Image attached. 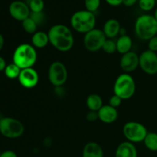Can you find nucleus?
Listing matches in <instances>:
<instances>
[{"mask_svg":"<svg viewBox=\"0 0 157 157\" xmlns=\"http://www.w3.org/2000/svg\"><path fill=\"white\" fill-rule=\"evenodd\" d=\"M156 35H157V30H156Z\"/></svg>","mask_w":157,"mask_h":157,"instance_id":"nucleus-38","label":"nucleus"},{"mask_svg":"<svg viewBox=\"0 0 157 157\" xmlns=\"http://www.w3.org/2000/svg\"><path fill=\"white\" fill-rule=\"evenodd\" d=\"M139 58L136 52L130 51L122 55L120 60V67L127 74L134 71L139 67Z\"/></svg>","mask_w":157,"mask_h":157,"instance_id":"nucleus-13","label":"nucleus"},{"mask_svg":"<svg viewBox=\"0 0 157 157\" xmlns=\"http://www.w3.org/2000/svg\"><path fill=\"white\" fill-rule=\"evenodd\" d=\"M82 157H104V150L98 143L89 142L84 147Z\"/></svg>","mask_w":157,"mask_h":157,"instance_id":"nucleus-17","label":"nucleus"},{"mask_svg":"<svg viewBox=\"0 0 157 157\" xmlns=\"http://www.w3.org/2000/svg\"><path fill=\"white\" fill-rule=\"evenodd\" d=\"M107 37L103 30L99 29H94L84 35L83 42L84 48L90 52H95L102 49Z\"/></svg>","mask_w":157,"mask_h":157,"instance_id":"nucleus-9","label":"nucleus"},{"mask_svg":"<svg viewBox=\"0 0 157 157\" xmlns=\"http://www.w3.org/2000/svg\"><path fill=\"white\" fill-rule=\"evenodd\" d=\"M153 16L155 17V18H156V20L157 21V7L156 9V10H155V12H154V15Z\"/></svg>","mask_w":157,"mask_h":157,"instance_id":"nucleus-37","label":"nucleus"},{"mask_svg":"<svg viewBox=\"0 0 157 157\" xmlns=\"http://www.w3.org/2000/svg\"><path fill=\"white\" fill-rule=\"evenodd\" d=\"M116 46L117 52L121 55H124L131 51L133 46L132 38L128 35H121L116 41Z\"/></svg>","mask_w":157,"mask_h":157,"instance_id":"nucleus-18","label":"nucleus"},{"mask_svg":"<svg viewBox=\"0 0 157 157\" xmlns=\"http://www.w3.org/2000/svg\"><path fill=\"white\" fill-rule=\"evenodd\" d=\"M121 26L119 21L115 18H110L104 23L103 27V32L107 38L113 39L117 36L121 32Z\"/></svg>","mask_w":157,"mask_h":157,"instance_id":"nucleus-16","label":"nucleus"},{"mask_svg":"<svg viewBox=\"0 0 157 157\" xmlns=\"http://www.w3.org/2000/svg\"><path fill=\"white\" fill-rule=\"evenodd\" d=\"M9 12L14 19L20 21L29 18L31 14V10L27 3L20 0H15L10 3Z\"/></svg>","mask_w":157,"mask_h":157,"instance_id":"nucleus-11","label":"nucleus"},{"mask_svg":"<svg viewBox=\"0 0 157 157\" xmlns=\"http://www.w3.org/2000/svg\"><path fill=\"white\" fill-rule=\"evenodd\" d=\"M122 101L123 100L120 97H118L116 94H113V96L110 97V100H109V105L117 109L118 107L121 106Z\"/></svg>","mask_w":157,"mask_h":157,"instance_id":"nucleus-28","label":"nucleus"},{"mask_svg":"<svg viewBox=\"0 0 157 157\" xmlns=\"http://www.w3.org/2000/svg\"><path fill=\"white\" fill-rule=\"evenodd\" d=\"M21 70V69L18 67L16 64L12 63V64H7L4 70V73L5 75L9 79H15L18 78Z\"/></svg>","mask_w":157,"mask_h":157,"instance_id":"nucleus-22","label":"nucleus"},{"mask_svg":"<svg viewBox=\"0 0 157 157\" xmlns=\"http://www.w3.org/2000/svg\"><path fill=\"white\" fill-rule=\"evenodd\" d=\"M30 17L37 23L39 25L40 23L43 22L44 20V15L43 12H39V13H35V12H31Z\"/></svg>","mask_w":157,"mask_h":157,"instance_id":"nucleus-29","label":"nucleus"},{"mask_svg":"<svg viewBox=\"0 0 157 157\" xmlns=\"http://www.w3.org/2000/svg\"><path fill=\"white\" fill-rule=\"evenodd\" d=\"M19 84L26 89H32L36 87L39 81L38 71L33 67L21 69L18 78Z\"/></svg>","mask_w":157,"mask_h":157,"instance_id":"nucleus-12","label":"nucleus"},{"mask_svg":"<svg viewBox=\"0 0 157 157\" xmlns=\"http://www.w3.org/2000/svg\"><path fill=\"white\" fill-rule=\"evenodd\" d=\"M134 30L136 36L143 41H149L156 35L157 21L153 15H142L136 19Z\"/></svg>","mask_w":157,"mask_h":157,"instance_id":"nucleus-4","label":"nucleus"},{"mask_svg":"<svg viewBox=\"0 0 157 157\" xmlns=\"http://www.w3.org/2000/svg\"><path fill=\"white\" fill-rule=\"evenodd\" d=\"M148 50L157 52V35H155L148 41Z\"/></svg>","mask_w":157,"mask_h":157,"instance_id":"nucleus-30","label":"nucleus"},{"mask_svg":"<svg viewBox=\"0 0 157 157\" xmlns=\"http://www.w3.org/2000/svg\"><path fill=\"white\" fill-rule=\"evenodd\" d=\"M98 118L104 124H113L117 120L118 111L116 108L108 105H104L98 111Z\"/></svg>","mask_w":157,"mask_h":157,"instance_id":"nucleus-14","label":"nucleus"},{"mask_svg":"<svg viewBox=\"0 0 157 157\" xmlns=\"http://www.w3.org/2000/svg\"><path fill=\"white\" fill-rule=\"evenodd\" d=\"M71 28L77 32L84 34L95 29L96 17L94 13L86 10H79L75 12L71 17Z\"/></svg>","mask_w":157,"mask_h":157,"instance_id":"nucleus-3","label":"nucleus"},{"mask_svg":"<svg viewBox=\"0 0 157 157\" xmlns=\"http://www.w3.org/2000/svg\"><path fill=\"white\" fill-rule=\"evenodd\" d=\"M25 127L18 120L12 117L0 119V133L9 139H16L24 134Z\"/></svg>","mask_w":157,"mask_h":157,"instance_id":"nucleus-6","label":"nucleus"},{"mask_svg":"<svg viewBox=\"0 0 157 157\" xmlns=\"http://www.w3.org/2000/svg\"><path fill=\"white\" fill-rule=\"evenodd\" d=\"M86 10L94 13L101 6V0H84Z\"/></svg>","mask_w":157,"mask_h":157,"instance_id":"nucleus-27","label":"nucleus"},{"mask_svg":"<svg viewBox=\"0 0 157 157\" xmlns=\"http://www.w3.org/2000/svg\"><path fill=\"white\" fill-rule=\"evenodd\" d=\"M7 64H6V60L2 58V57L0 56V71H4L5 68L6 67Z\"/></svg>","mask_w":157,"mask_h":157,"instance_id":"nucleus-35","label":"nucleus"},{"mask_svg":"<svg viewBox=\"0 0 157 157\" xmlns=\"http://www.w3.org/2000/svg\"><path fill=\"white\" fill-rule=\"evenodd\" d=\"M102 50L108 55L113 54L117 51L116 41H113V39L107 38L102 47Z\"/></svg>","mask_w":157,"mask_h":157,"instance_id":"nucleus-25","label":"nucleus"},{"mask_svg":"<svg viewBox=\"0 0 157 157\" xmlns=\"http://www.w3.org/2000/svg\"><path fill=\"white\" fill-rule=\"evenodd\" d=\"M136 92V83L130 75L121 74L113 84V93L124 100L130 99Z\"/></svg>","mask_w":157,"mask_h":157,"instance_id":"nucleus-5","label":"nucleus"},{"mask_svg":"<svg viewBox=\"0 0 157 157\" xmlns=\"http://www.w3.org/2000/svg\"><path fill=\"white\" fill-rule=\"evenodd\" d=\"M27 4L29 6L31 12L35 13L42 12L44 8V0H29Z\"/></svg>","mask_w":157,"mask_h":157,"instance_id":"nucleus-24","label":"nucleus"},{"mask_svg":"<svg viewBox=\"0 0 157 157\" xmlns=\"http://www.w3.org/2000/svg\"><path fill=\"white\" fill-rule=\"evenodd\" d=\"M38 55L35 48L32 44L23 43L15 49L12 61L21 69L32 67L36 63Z\"/></svg>","mask_w":157,"mask_h":157,"instance_id":"nucleus-2","label":"nucleus"},{"mask_svg":"<svg viewBox=\"0 0 157 157\" xmlns=\"http://www.w3.org/2000/svg\"><path fill=\"white\" fill-rule=\"evenodd\" d=\"M49 43L61 52H67L73 48L75 38L71 30L63 24L52 26L48 32Z\"/></svg>","mask_w":157,"mask_h":157,"instance_id":"nucleus-1","label":"nucleus"},{"mask_svg":"<svg viewBox=\"0 0 157 157\" xmlns=\"http://www.w3.org/2000/svg\"><path fill=\"white\" fill-rule=\"evenodd\" d=\"M48 77L54 87H61L65 84L68 77L67 67L61 61H54L49 66Z\"/></svg>","mask_w":157,"mask_h":157,"instance_id":"nucleus-8","label":"nucleus"},{"mask_svg":"<svg viewBox=\"0 0 157 157\" xmlns=\"http://www.w3.org/2000/svg\"><path fill=\"white\" fill-rule=\"evenodd\" d=\"M123 133L127 141L133 144L144 142L148 131L144 124L136 121H130L124 124Z\"/></svg>","mask_w":157,"mask_h":157,"instance_id":"nucleus-7","label":"nucleus"},{"mask_svg":"<svg viewBox=\"0 0 157 157\" xmlns=\"http://www.w3.org/2000/svg\"><path fill=\"white\" fill-rule=\"evenodd\" d=\"M5 44V39H4V37L2 34H0V52L2 51V49L3 48V46H4Z\"/></svg>","mask_w":157,"mask_h":157,"instance_id":"nucleus-36","label":"nucleus"},{"mask_svg":"<svg viewBox=\"0 0 157 157\" xmlns=\"http://www.w3.org/2000/svg\"><path fill=\"white\" fill-rule=\"evenodd\" d=\"M139 67L145 74L155 75L157 74V54L146 50L139 55Z\"/></svg>","mask_w":157,"mask_h":157,"instance_id":"nucleus-10","label":"nucleus"},{"mask_svg":"<svg viewBox=\"0 0 157 157\" xmlns=\"http://www.w3.org/2000/svg\"><path fill=\"white\" fill-rule=\"evenodd\" d=\"M86 119H87V121H89V122H95L97 120H99L98 112L89 110V112L87 113V115H86Z\"/></svg>","mask_w":157,"mask_h":157,"instance_id":"nucleus-31","label":"nucleus"},{"mask_svg":"<svg viewBox=\"0 0 157 157\" xmlns=\"http://www.w3.org/2000/svg\"><path fill=\"white\" fill-rule=\"evenodd\" d=\"M137 1L138 0H123V4L127 7H131L134 6L137 2Z\"/></svg>","mask_w":157,"mask_h":157,"instance_id":"nucleus-34","label":"nucleus"},{"mask_svg":"<svg viewBox=\"0 0 157 157\" xmlns=\"http://www.w3.org/2000/svg\"><path fill=\"white\" fill-rule=\"evenodd\" d=\"M156 0H138V4L140 8L143 11L149 12L155 7Z\"/></svg>","mask_w":157,"mask_h":157,"instance_id":"nucleus-26","label":"nucleus"},{"mask_svg":"<svg viewBox=\"0 0 157 157\" xmlns=\"http://www.w3.org/2000/svg\"><path fill=\"white\" fill-rule=\"evenodd\" d=\"M106 2L111 6H119L123 4V0H105Z\"/></svg>","mask_w":157,"mask_h":157,"instance_id":"nucleus-33","label":"nucleus"},{"mask_svg":"<svg viewBox=\"0 0 157 157\" xmlns=\"http://www.w3.org/2000/svg\"><path fill=\"white\" fill-rule=\"evenodd\" d=\"M115 157H137V150L134 144L125 141L117 147Z\"/></svg>","mask_w":157,"mask_h":157,"instance_id":"nucleus-15","label":"nucleus"},{"mask_svg":"<svg viewBox=\"0 0 157 157\" xmlns=\"http://www.w3.org/2000/svg\"><path fill=\"white\" fill-rule=\"evenodd\" d=\"M21 26L25 32H27L28 34H32V35L35 34L38 29V24L30 16L21 21Z\"/></svg>","mask_w":157,"mask_h":157,"instance_id":"nucleus-23","label":"nucleus"},{"mask_svg":"<svg viewBox=\"0 0 157 157\" xmlns=\"http://www.w3.org/2000/svg\"><path fill=\"white\" fill-rule=\"evenodd\" d=\"M86 104L89 110L98 112L103 107V100L100 95L97 94H91L86 100Z\"/></svg>","mask_w":157,"mask_h":157,"instance_id":"nucleus-20","label":"nucleus"},{"mask_svg":"<svg viewBox=\"0 0 157 157\" xmlns=\"http://www.w3.org/2000/svg\"><path fill=\"white\" fill-rule=\"evenodd\" d=\"M49 43L48 33L37 31L32 36V44L35 48H44Z\"/></svg>","mask_w":157,"mask_h":157,"instance_id":"nucleus-19","label":"nucleus"},{"mask_svg":"<svg viewBox=\"0 0 157 157\" xmlns=\"http://www.w3.org/2000/svg\"><path fill=\"white\" fill-rule=\"evenodd\" d=\"M145 147L153 152L157 151V133L154 132H148L144 141Z\"/></svg>","mask_w":157,"mask_h":157,"instance_id":"nucleus-21","label":"nucleus"},{"mask_svg":"<svg viewBox=\"0 0 157 157\" xmlns=\"http://www.w3.org/2000/svg\"><path fill=\"white\" fill-rule=\"evenodd\" d=\"M0 157H17L16 153L12 150H6L0 154Z\"/></svg>","mask_w":157,"mask_h":157,"instance_id":"nucleus-32","label":"nucleus"}]
</instances>
